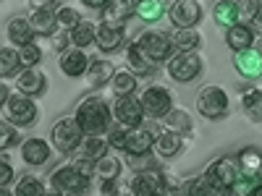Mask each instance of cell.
<instances>
[{"label":"cell","mask_w":262,"mask_h":196,"mask_svg":"<svg viewBox=\"0 0 262 196\" xmlns=\"http://www.w3.org/2000/svg\"><path fill=\"white\" fill-rule=\"evenodd\" d=\"M76 120H79V126L86 136H100L107 131L111 110H107V105L100 97H86L76 110Z\"/></svg>","instance_id":"6da1fadb"},{"label":"cell","mask_w":262,"mask_h":196,"mask_svg":"<svg viewBox=\"0 0 262 196\" xmlns=\"http://www.w3.org/2000/svg\"><path fill=\"white\" fill-rule=\"evenodd\" d=\"M242 176V165L238 157H217L207 170H205V181L210 186V193H226L236 183V178Z\"/></svg>","instance_id":"7a4b0ae2"},{"label":"cell","mask_w":262,"mask_h":196,"mask_svg":"<svg viewBox=\"0 0 262 196\" xmlns=\"http://www.w3.org/2000/svg\"><path fill=\"white\" fill-rule=\"evenodd\" d=\"M50 139H53V146L58 152L69 155V152H76V146L81 144L84 131H81V126H79L76 118H60L53 126V131H50Z\"/></svg>","instance_id":"3957f363"},{"label":"cell","mask_w":262,"mask_h":196,"mask_svg":"<svg viewBox=\"0 0 262 196\" xmlns=\"http://www.w3.org/2000/svg\"><path fill=\"white\" fill-rule=\"evenodd\" d=\"M202 74V58L196 55L194 50L189 53H179V55H170L168 58V76L179 84H189L196 76Z\"/></svg>","instance_id":"277c9868"},{"label":"cell","mask_w":262,"mask_h":196,"mask_svg":"<svg viewBox=\"0 0 262 196\" xmlns=\"http://www.w3.org/2000/svg\"><path fill=\"white\" fill-rule=\"evenodd\" d=\"M196 110H200L205 118L217 120L228 113V94L221 89V86H205L196 97Z\"/></svg>","instance_id":"5b68a950"},{"label":"cell","mask_w":262,"mask_h":196,"mask_svg":"<svg viewBox=\"0 0 262 196\" xmlns=\"http://www.w3.org/2000/svg\"><path fill=\"white\" fill-rule=\"evenodd\" d=\"M53 186H55V191H63V193H81L90 186V176L81 173L76 165H66V167L55 170Z\"/></svg>","instance_id":"8992f818"},{"label":"cell","mask_w":262,"mask_h":196,"mask_svg":"<svg viewBox=\"0 0 262 196\" xmlns=\"http://www.w3.org/2000/svg\"><path fill=\"white\" fill-rule=\"evenodd\" d=\"M6 118L13 126H32L37 120V105L27 94L8 97V102H6Z\"/></svg>","instance_id":"52a82bcc"},{"label":"cell","mask_w":262,"mask_h":196,"mask_svg":"<svg viewBox=\"0 0 262 196\" xmlns=\"http://www.w3.org/2000/svg\"><path fill=\"white\" fill-rule=\"evenodd\" d=\"M142 107H144V115L149 118H165L170 110H173V100H170V92L165 86H149V89L142 94Z\"/></svg>","instance_id":"ba28073f"},{"label":"cell","mask_w":262,"mask_h":196,"mask_svg":"<svg viewBox=\"0 0 262 196\" xmlns=\"http://www.w3.org/2000/svg\"><path fill=\"white\" fill-rule=\"evenodd\" d=\"M111 113L116 115V120H118L121 126L134 128V126H142L144 107H142V100L131 97V94H123V97L116 100V105H113V110H111Z\"/></svg>","instance_id":"9c48e42d"},{"label":"cell","mask_w":262,"mask_h":196,"mask_svg":"<svg viewBox=\"0 0 262 196\" xmlns=\"http://www.w3.org/2000/svg\"><path fill=\"white\" fill-rule=\"evenodd\" d=\"M168 16L173 27H196L202 21V8L196 0H173L168 6Z\"/></svg>","instance_id":"30bf717a"},{"label":"cell","mask_w":262,"mask_h":196,"mask_svg":"<svg viewBox=\"0 0 262 196\" xmlns=\"http://www.w3.org/2000/svg\"><path fill=\"white\" fill-rule=\"evenodd\" d=\"M139 47L155 60V63H165L170 55H173V42H170V37L168 34H160V32H147V34H142V39H139Z\"/></svg>","instance_id":"8fae6325"},{"label":"cell","mask_w":262,"mask_h":196,"mask_svg":"<svg viewBox=\"0 0 262 196\" xmlns=\"http://www.w3.org/2000/svg\"><path fill=\"white\" fill-rule=\"evenodd\" d=\"M152 144H155V131H152V128L134 126V128L126 131V144H123V149L128 152V155H144V152L152 149Z\"/></svg>","instance_id":"7c38bea8"},{"label":"cell","mask_w":262,"mask_h":196,"mask_svg":"<svg viewBox=\"0 0 262 196\" xmlns=\"http://www.w3.org/2000/svg\"><path fill=\"white\" fill-rule=\"evenodd\" d=\"M97 47L105 50V53H113L121 42H123V24H113V21H102L97 24Z\"/></svg>","instance_id":"4fadbf2b"},{"label":"cell","mask_w":262,"mask_h":196,"mask_svg":"<svg viewBox=\"0 0 262 196\" xmlns=\"http://www.w3.org/2000/svg\"><path fill=\"white\" fill-rule=\"evenodd\" d=\"M16 89L27 97H37V94L45 92V76H42V71H37L34 65H27V71H21L16 76Z\"/></svg>","instance_id":"5bb4252c"},{"label":"cell","mask_w":262,"mask_h":196,"mask_svg":"<svg viewBox=\"0 0 262 196\" xmlns=\"http://www.w3.org/2000/svg\"><path fill=\"white\" fill-rule=\"evenodd\" d=\"M233 65L236 71L242 74L244 79H259L262 76V58L257 55V50H238L233 55Z\"/></svg>","instance_id":"9a60e30c"},{"label":"cell","mask_w":262,"mask_h":196,"mask_svg":"<svg viewBox=\"0 0 262 196\" xmlns=\"http://www.w3.org/2000/svg\"><path fill=\"white\" fill-rule=\"evenodd\" d=\"M86 68H90V60H86V55H84V50H74V47H69V50H63V55H60V71L66 74V76H81V74H86Z\"/></svg>","instance_id":"2e32d148"},{"label":"cell","mask_w":262,"mask_h":196,"mask_svg":"<svg viewBox=\"0 0 262 196\" xmlns=\"http://www.w3.org/2000/svg\"><path fill=\"white\" fill-rule=\"evenodd\" d=\"M21 157L27 165H45L50 160V144L42 139H27L21 144Z\"/></svg>","instance_id":"e0dca14e"},{"label":"cell","mask_w":262,"mask_h":196,"mask_svg":"<svg viewBox=\"0 0 262 196\" xmlns=\"http://www.w3.org/2000/svg\"><path fill=\"white\" fill-rule=\"evenodd\" d=\"M226 42L233 53L238 50H249L254 45V29L249 24H233L228 27V34H226Z\"/></svg>","instance_id":"ac0fdd59"},{"label":"cell","mask_w":262,"mask_h":196,"mask_svg":"<svg viewBox=\"0 0 262 196\" xmlns=\"http://www.w3.org/2000/svg\"><path fill=\"white\" fill-rule=\"evenodd\" d=\"M102 21H113V24H123L128 16L137 13V0H111L102 8Z\"/></svg>","instance_id":"d6986e66"},{"label":"cell","mask_w":262,"mask_h":196,"mask_svg":"<svg viewBox=\"0 0 262 196\" xmlns=\"http://www.w3.org/2000/svg\"><path fill=\"white\" fill-rule=\"evenodd\" d=\"M126 58H128V65H131V68H134L139 76H152V74H155V68H158V63L139 47V42H134V45L128 47V55H126Z\"/></svg>","instance_id":"ffe728a7"},{"label":"cell","mask_w":262,"mask_h":196,"mask_svg":"<svg viewBox=\"0 0 262 196\" xmlns=\"http://www.w3.org/2000/svg\"><path fill=\"white\" fill-rule=\"evenodd\" d=\"M170 42H173V47H176L179 53H189V50H196L202 45V37H200V32H196L194 27H179L176 32L170 34Z\"/></svg>","instance_id":"44dd1931"},{"label":"cell","mask_w":262,"mask_h":196,"mask_svg":"<svg viewBox=\"0 0 262 196\" xmlns=\"http://www.w3.org/2000/svg\"><path fill=\"white\" fill-rule=\"evenodd\" d=\"M181 146H184V139H181L179 131H173V128L163 131V134L155 139V149H158L160 157H176L181 152Z\"/></svg>","instance_id":"7402d4cb"},{"label":"cell","mask_w":262,"mask_h":196,"mask_svg":"<svg viewBox=\"0 0 262 196\" xmlns=\"http://www.w3.org/2000/svg\"><path fill=\"white\" fill-rule=\"evenodd\" d=\"M113 76H116V65L107 63V60H95L90 68H86V81H90V86H95V89L105 86Z\"/></svg>","instance_id":"603a6c76"},{"label":"cell","mask_w":262,"mask_h":196,"mask_svg":"<svg viewBox=\"0 0 262 196\" xmlns=\"http://www.w3.org/2000/svg\"><path fill=\"white\" fill-rule=\"evenodd\" d=\"M29 24H32L34 34H45V37H50V34L55 32V27H58V18H55V13H53L50 8H42V11H34V13H32Z\"/></svg>","instance_id":"cb8c5ba5"},{"label":"cell","mask_w":262,"mask_h":196,"mask_svg":"<svg viewBox=\"0 0 262 196\" xmlns=\"http://www.w3.org/2000/svg\"><path fill=\"white\" fill-rule=\"evenodd\" d=\"M76 152H79V157L97 162L105 152H107V141L100 139V136H86V139H81V144L76 146Z\"/></svg>","instance_id":"d4e9b609"},{"label":"cell","mask_w":262,"mask_h":196,"mask_svg":"<svg viewBox=\"0 0 262 196\" xmlns=\"http://www.w3.org/2000/svg\"><path fill=\"white\" fill-rule=\"evenodd\" d=\"M131 191L134 193H158V191H163L160 173H137V178L131 181Z\"/></svg>","instance_id":"484cf974"},{"label":"cell","mask_w":262,"mask_h":196,"mask_svg":"<svg viewBox=\"0 0 262 196\" xmlns=\"http://www.w3.org/2000/svg\"><path fill=\"white\" fill-rule=\"evenodd\" d=\"M8 37H11V42H16L18 47H24V45H29V42H32L34 29H32V24H29L27 18H13L11 24H8Z\"/></svg>","instance_id":"4316f807"},{"label":"cell","mask_w":262,"mask_h":196,"mask_svg":"<svg viewBox=\"0 0 262 196\" xmlns=\"http://www.w3.org/2000/svg\"><path fill=\"white\" fill-rule=\"evenodd\" d=\"M238 165H242V173H249V176H259L262 170V152L257 146H247L238 152Z\"/></svg>","instance_id":"83f0119b"},{"label":"cell","mask_w":262,"mask_h":196,"mask_svg":"<svg viewBox=\"0 0 262 196\" xmlns=\"http://www.w3.org/2000/svg\"><path fill=\"white\" fill-rule=\"evenodd\" d=\"M212 16H215V21L221 27H233V24H238V16H236V3L233 0H217L215 3V8H212Z\"/></svg>","instance_id":"f1b7e54d"},{"label":"cell","mask_w":262,"mask_h":196,"mask_svg":"<svg viewBox=\"0 0 262 196\" xmlns=\"http://www.w3.org/2000/svg\"><path fill=\"white\" fill-rule=\"evenodd\" d=\"M95 173L102 178V181H107V178H116L118 181V176H121V160L116 157V155H105L95 162Z\"/></svg>","instance_id":"f546056e"},{"label":"cell","mask_w":262,"mask_h":196,"mask_svg":"<svg viewBox=\"0 0 262 196\" xmlns=\"http://www.w3.org/2000/svg\"><path fill=\"white\" fill-rule=\"evenodd\" d=\"M95 37H97V27L92 24V21H79V24L71 29V39H74V45H76V47L92 45Z\"/></svg>","instance_id":"4dcf8cb0"},{"label":"cell","mask_w":262,"mask_h":196,"mask_svg":"<svg viewBox=\"0 0 262 196\" xmlns=\"http://www.w3.org/2000/svg\"><path fill=\"white\" fill-rule=\"evenodd\" d=\"M165 13V3L163 0H139L137 3V16L142 21H160Z\"/></svg>","instance_id":"1f68e13d"},{"label":"cell","mask_w":262,"mask_h":196,"mask_svg":"<svg viewBox=\"0 0 262 196\" xmlns=\"http://www.w3.org/2000/svg\"><path fill=\"white\" fill-rule=\"evenodd\" d=\"M111 86H113V92L118 97L123 94H131V92H137V76L134 74H128V71H121L111 79Z\"/></svg>","instance_id":"d6a6232c"},{"label":"cell","mask_w":262,"mask_h":196,"mask_svg":"<svg viewBox=\"0 0 262 196\" xmlns=\"http://www.w3.org/2000/svg\"><path fill=\"white\" fill-rule=\"evenodd\" d=\"M242 105L252 118H262V89H247L242 94Z\"/></svg>","instance_id":"836d02e7"},{"label":"cell","mask_w":262,"mask_h":196,"mask_svg":"<svg viewBox=\"0 0 262 196\" xmlns=\"http://www.w3.org/2000/svg\"><path fill=\"white\" fill-rule=\"evenodd\" d=\"M262 183V176H249V173H242V176L236 178V183L231 186V193H254L257 186Z\"/></svg>","instance_id":"e575fe53"},{"label":"cell","mask_w":262,"mask_h":196,"mask_svg":"<svg viewBox=\"0 0 262 196\" xmlns=\"http://www.w3.org/2000/svg\"><path fill=\"white\" fill-rule=\"evenodd\" d=\"M165 118H168L170 128L179 131V134H189V131H191V118H189L186 110H181V107H179V110H170Z\"/></svg>","instance_id":"d590c367"},{"label":"cell","mask_w":262,"mask_h":196,"mask_svg":"<svg viewBox=\"0 0 262 196\" xmlns=\"http://www.w3.org/2000/svg\"><path fill=\"white\" fill-rule=\"evenodd\" d=\"M259 8V0H238L236 3V16H238V24H252V18Z\"/></svg>","instance_id":"8d00e7d4"},{"label":"cell","mask_w":262,"mask_h":196,"mask_svg":"<svg viewBox=\"0 0 262 196\" xmlns=\"http://www.w3.org/2000/svg\"><path fill=\"white\" fill-rule=\"evenodd\" d=\"M21 65V58L16 50H0V76H11Z\"/></svg>","instance_id":"74e56055"},{"label":"cell","mask_w":262,"mask_h":196,"mask_svg":"<svg viewBox=\"0 0 262 196\" xmlns=\"http://www.w3.org/2000/svg\"><path fill=\"white\" fill-rule=\"evenodd\" d=\"M18 58H21V65H37L42 60V50L34 45V42H29V45H24L18 50Z\"/></svg>","instance_id":"f35d334b"},{"label":"cell","mask_w":262,"mask_h":196,"mask_svg":"<svg viewBox=\"0 0 262 196\" xmlns=\"http://www.w3.org/2000/svg\"><path fill=\"white\" fill-rule=\"evenodd\" d=\"M42 191H45V186H42L34 176H27L24 181H21L18 186H16V193L18 196H29V193H42Z\"/></svg>","instance_id":"ab89813d"},{"label":"cell","mask_w":262,"mask_h":196,"mask_svg":"<svg viewBox=\"0 0 262 196\" xmlns=\"http://www.w3.org/2000/svg\"><path fill=\"white\" fill-rule=\"evenodd\" d=\"M55 18H58V27H63V29H74L79 21H81L74 8H60V11L55 13Z\"/></svg>","instance_id":"60d3db41"},{"label":"cell","mask_w":262,"mask_h":196,"mask_svg":"<svg viewBox=\"0 0 262 196\" xmlns=\"http://www.w3.org/2000/svg\"><path fill=\"white\" fill-rule=\"evenodd\" d=\"M13 141H16V131H13V123H0V152H3V149H8Z\"/></svg>","instance_id":"b9f144b4"},{"label":"cell","mask_w":262,"mask_h":196,"mask_svg":"<svg viewBox=\"0 0 262 196\" xmlns=\"http://www.w3.org/2000/svg\"><path fill=\"white\" fill-rule=\"evenodd\" d=\"M179 191H184V193H210V186H207L205 178H200V181H189V183H184Z\"/></svg>","instance_id":"7bdbcfd3"},{"label":"cell","mask_w":262,"mask_h":196,"mask_svg":"<svg viewBox=\"0 0 262 196\" xmlns=\"http://www.w3.org/2000/svg\"><path fill=\"white\" fill-rule=\"evenodd\" d=\"M128 165L134 167V170H137V167H139V170H147V167L152 165V157L147 155V152H144V155H128Z\"/></svg>","instance_id":"ee69618b"},{"label":"cell","mask_w":262,"mask_h":196,"mask_svg":"<svg viewBox=\"0 0 262 196\" xmlns=\"http://www.w3.org/2000/svg\"><path fill=\"white\" fill-rule=\"evenodd\" d=\"M107 144L116 146V149H123V144H126V131H123V128H113L111 136H107Z\"/></svg>","instance_id":"f6af8a7d"},{"label":"cell","mask_w":262,"mask_h":196,"mask_svg":"<svg viewBox=\"0 0 262 196\" xmlns=\"http://www.w3.org/2000/svg\"><path fill=\"white\" fill-rule=\"evenodd\" d=\"M11 178H13V167L8 162H0V186L11 183Z\"/></svg>","instance_id":"bcb514c9"},{"label":"cell","mask_w":262,"mask_h":196,"mask_svg":"<svg viewBox=\"0 0 262 196\" xmlns=\"http://www.w3.org/2000/svg\"><path fill=\"white\" fill-rule=\"evenodd\" d=\"M259 37H262V0H259V8H257V13H254V18H252V24H249Z\"/></svg>","instance_id":"7dc6e473"},{"label":"cell","mask_w":262,"mask_h":196,"mask_svg":"<svg viewBox=\"0 0 262 196\" xmlns=\"http://www.w3.org/2000/svg\"><path fill=\"white\" fill-rule=\"evenodd\" d=\"M100 191H102V193H118V181H116V178H107V181H102Z\"/></svg>","instance_id":"c3c4849f"},{"label":"cell","mask_w":262,"mask_h":196,"mask_svg":"<svg viewBox=\"0 0 262 196\" xmlns=\"http://www.w3.org/2000/svg\"><path fill=\"white\" fill-rule=\"evenodd\" d=\"M53 3H55V0H29V8L42 11V8H53Z\"/></svg>","instance_id":"681fc988"},{"label":"cell","mask_w":262,"mask_h":196,"mask_svg":"<svg viewBox=\"0 0 262 196\" xmlns=\"http://www.w3.org/2000/svg\"><path fill=\"white\" fill-rule=\"evenodd\" d=\"M111 0H84V6H90V8H105Z\"/></svg>","instance_id":"f907efd6"},{"label":"cell","mask_w":262,"mask_h":196,"mask_svg":"<svg viewBox=\"0 0 262 196\" xmlns=\"http://www.w3.org/2000/svg\"><path fill=\"white\" fill-rule=\"evenodd\" d=\"M6 102H8V86L0 84V107H6Z\"/></svg>","instance_id":"816d5d0a"},{"label":"cell","mask_w":262,"mask_h":196,"mask_svg":"<svg viewBox=\"0 0 262 196\" xmlns=\"http://www.w3.org/2000/svg\"><path fill=\"white\" fill-rule=\"evenodd\" d=\"M254 50H257V55H259V58H262V37H259V39H257V42H254Z\"/></svg>","instance_id":"f5cc1de1"},{"label":"cell","mask_w":262,"mask_h":196,"mask_svg":"<svg viewBox=\"0 0 262 196\" xmlns=\"http://www.w3.org/2000/svg\"><path fill=\"white\" fill-rule=\"evenodd\" d=\"M259 176H262V170H259Z\"/></svg>","instance_id":"db71d44e"},{"label":"cell","mask_w":262,"mask_h":196,"mask_svg":"<svg viewBox=\"0 0 262 196\" xmlns=\"http://www.w3.org/2000/svg\"><path fill=\"white\" fill-rule=\"evenodd\" d=\"M137 3H139V0H137Z\"/></svg>","instance_id":"11a10c76"}]
</instances>
